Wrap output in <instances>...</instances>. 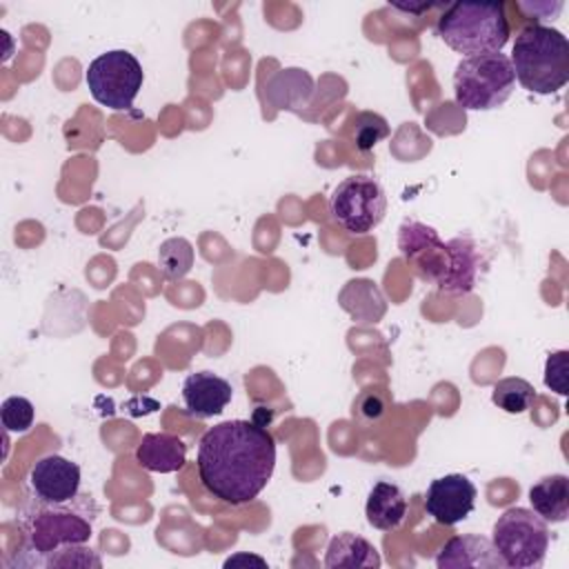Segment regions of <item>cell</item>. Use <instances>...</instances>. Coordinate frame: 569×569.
Instances as JSON below:
<instances>
[{"label": "cell", "instance_id": "1", "mask_svg": "<svg viewBox=\"0 0 569 569\" xmlns=\"http://www.w3.org/2000/svg\"><path fill=\"white\" fill-rule=\"evenodd\" d=\"M202 487L227 505H247L269 485L276 440L253 420H224L209 427L196 456Z\"/></svg>", "mask_w": 569, "mask_h": 569}, {"label": "cell", "instance_id": "2", "mask_svg": "<svg viewBox=\"0 0 569 569\" xmlns=\"http://www.w3.org/2000/svg\"><path fill=\"white\" fill-rule=\"evenodd\" d=\"M509 62L516 80L531 93L549 96L569 82V42L553 27H525L513 40Z\"/></svg>", "mask_w": 569, "mask_h": 569}, {"label": "cell", "instance_id": "3", "mask_svg": "<svg viewBox=\"0 0 569 569\" xmlns=\"http://www.w3.org/2000/svg\"><path fill=\"white\" fill-rule=\"evenodd\" d=\"M436 33L447 47L469 58L502 51L511 27L502 2H453L438 18Z\"/></svg>", "mask_w": 569, "mask_h": 569}, {"label": "cell", "instance_id": "4", "mask_svg": "<svg viewBox=\"0 0 569 569\" xmlns=\"http://www.w3.org/2000/svg\"><path fill=\"white\" fill-rule=\"evenodd\" d=\"M516 76L502 51L462 58L453 71L456 102L467 111H489L505 104L513 91Z\"/></svg>", "mask_w": 569, "mask_h": 569}, {"label": "cell", "instance_id": "5", "mask_svg": "<svg viewBox=\"0 0 569 569\" xmlns=\"http://www.w3.org/2000/svg\"><path fill=\"white\" fill-rule=\"evenodd\" d=\"M549 527L533 511L525 507L507 509L493 525L491 542L505 567L531 569L542 567L549 549Z\"/></svg>", "mask_w": 569, "mask_h": 569}, {"label": "cell", "instance_id": "6", "mask_svg": "<svg viewBox=\"0 0 569 569\" xmlns=\"http://www.w3.org/2000/svg\"><path fill=\"white\" fill-rule=\"evenodd\" d=\"M84 80L96 102L113 111H127L142 89L144 71L133 53L113 49L89 62Z\"/></svg>", "mask_w": 569, "mask_h": 569}, {"label": "cell", "instance_id": "7", "mask_svg": "<svg viewBox=\"0 0 569 569\" xmlns=\"http://www.w3.org/2000/svg\"><path fill=\"white\" fill-rule=\"evenodd\" d=\"M329 211L347 233H369L387 213V193L373 176L353 173L333 189Z\"/></svg>", "mask_w": 569, "mask_h": 569}, {"label": "cell", "instance_id": "8", "mask_svg": "<svg viewBox=\"0 0 569 569\" xmlns=\"http://www.w3.org/2000/svg\"><path fill=\"white\" fill-rule=\"evenodd\" d=\"M22 527L29 549L42 556L67 545H84L93 533L87 516L64 505H49L40 500H36V507L24 513Z\"/></svg>", "mask_w": 569, "mask_h": 569}, {"label": "cell", "instance_id": "9", "mask_svg": "<svg viewBox=\"0 0 569 569\" xmlns=\"http://www.w3.org/2000/svg\"><path fill=\"white\" fill-rule=\"evenodd\" d=\"M398 249L422 280L438 284L440 291L445 289L453 269V251L433 227L405 220L398 229Z\"/></svg>", "mask_w": 569, "mask_h": 569}, {"label": "cell", "instance_id": "10", "mask_svg": "<svg viewBox=\"0 0 569 569\" xmlns=\"http://www.w3.org/2000/svg\"><path fill=\"white\" fill-rule=\"evenodd\" d=\"M478 489L462 473H447L429 482L425 491V511L440 525L453 527L469 518L476 507Z\"/></svg>", "mask_w": 569, "mask_h": 569}, {"label": "cell", "instance_id": "11", "mask_svg": "<svg viewBox=\"0 0 569 569\" xmlns=\"http://www.w3.org/2000/svg\"><path fill=\"white\" fill-rule=\"evenodd\" d=\"M80 480V467L58 453L40 458L29 471L33 498L49 505H67L78 498Z\"/></svg>", "mask_w": 569, "mask_h": 569}, {"label": "cell", "instance_id": "12", "mask_svg": "<svg viewBox=\"0 0 569 569\" xmlns=\"http://www.w3.org/2000/svg\"><path fill=\"white\" fill-rule=\"evenodd\" d=\"M233 387L213 371H196L182 380V400L191 416L211 418L224 411L231 402Z\"/></svg>", "mask_w": 569, "mask_h": 569}, {"label": "cell", "instance_id": "13", "mask_svg": "<svg viewBox=\"0 0 569 569\" xmlns=\"http://www.w3.org/2000/svg\"><path fill=\"white\" fill-rule=\"evenodd\" d=\"M436 567L438 569H465V567L498 569V567H505V562L489 538L478 533H460L449 538L440 547L436 556Z\"/></svg>", "mask_w": 569, "mask_h": 569}, {"label": "cell", "instance_id": "14", "mask_svg": "<svg viewBox=\"0 0 569 569\" xmlns=\"http://www.w3.org/2000/svg\"><path fill=\"white\" fill-rule=\"evenodd\" d=\"M140 467L153 473H173L187 462V445L173 433H144L136 447Z\"/></svg>", "mask_w": 569, "mask_h": 569}, {"label": "cell", "instance_id": "15", "mask_svg": "<svg viewBox=\"0 0 569 569\" xmlns=\"http://www.w3.org/2000/svg\"><path fill=\"white\" fill-rule=\"evenodd\" d=\"M367 522L380 531L398 529L407 518V498L393 482L380 480L371 487L365 505Z\"/></svg>", "mask_w": 569, "mask_h": 569}, {"label": "cell", "instance_id": "16", "mask_svg": "<svg viewBox=\"0 0 569 569\" xmlns=\"http://www.w3.org/2000/svg\"><path fill=\"white\" fill-rule=\"evenodd\" d=\"M382 565V558L378 549L362 536L345 531L331 538L327 553H325V567H365V569H378Z\"/></svg>", "mask_w": 569, "mask_h": 569}, {"label": "cell", "instance_id": "17", "mask_svg": "<svg viewBox=\"0 0 569 569\" xmlns=\"http://www.w3.org/2000/svg\"><path fill=\"white\" fill-rule=\"evenodd\" d=\"M529 502L545 522H565L569 516V478L545 476L529 489Z\"/></svg>", "mask_w": 569, "mask_h": 569}, {"label": "cell", "instance_id": "18", "mask_svg": "<svg viewBox=\"0 0 569 569\" xmlns=\"http://www.w3.org/2000/svg\"><path fill=\"white\" fill-rule=\"evenodd\" d=\"M451 251H453V269H451V278L445 284L442 293L449 296H465L476 287V278H478V267H480V253L478 247L471 238L467 236H458L449 240Z\"/></svg>", "mask_w": 569, "mask_h": 569}, {"label": "cell", "instance_id": "19", "mask_svg": "<svg viewBox=\"0 0 569 569\" xmlns=\"http://www.w3.org/2000/svg\"><path fill=\"white\" fill-rule=\"evenodd\" d=\"M536 400V389L525 378H502L491 389V402L505 413H525Z\"/></svg>", "mask_w": 569, "mask_h": 569}, {"label": "cell", "instance_id": "20", "mask_svg": "<svg viewBox=\"0 0 569 569\" xmlns=\"http://www.w3.org/2000/svg\"><path fill=\"white\" fill-rule=\"evenodd\" d=\"M158 264H160V271L169 280L184 278L193 267V247H191V242L184 240V238L164 240L160 244V251H158Z\"/></svg>", "mask_w": 569, "mask_h": 569}, {"label": "cell", "instance_id": "21", "mask_svg": "<svg viewBox=\"0 0 569 569\" xmlns=\"http://www.w3.org/2000/svg\"><path fill=\"white\" fill-rule=\"evenodd\" d=\"M353 138H356V147L360 151H369L373 149L380 140H385L389 136V124L382 116L371 113V111H362L353 118Z\"/></svg>", "mask_w": 569, "mask_h": 569}, {"label": "cell", "instance_id": "22", "mask_svg": "<svg viewBox=\"0 0 569 569\" xmlns=\"http://www.w3.org/2000/svg\"><path fill=\"white\" fill-rule=\"evenodd\" d=\"M33 416H36V409H33L31 400L24 396H9L0 407L2 427L11 433L29 431L33 425Z\"/></svg>", "mask_w": 569, "mask_h": 569}, {"label": "cell", "instance_id": "23", "mask_svg": "<svg viewBox=\"0 0 569 569\" xmlns=\"http://www.w3.org/2000/svg\"><path fill=\"white\" fill-rule=\"evenodd\" d=\"M47 567H102V560L98 558V553L84 545H67L60 547L51 553H47L44 560Z\"/></svg>", "mask_w": 569, "mask_h": 569}, {"label": "cell", "instance_id": "24", "mask_svg": "<svg viewBox=\"0 0 569 569\" xmlns=\"http://www.w3.org/2000/svg\"><path fill=\"white\" fill-rule=\"evenodd\" d=\"M567 360H569L567 351H556V353H549L545 362V385L560 396L567 393Z\"/></svg>", "mask_w": 569, "mask_h": 569}, {"label": "cell", "instance_id": "25", "mask_svg": "<svg viewBox=\"0 0 569 569\" xmlns=\"http://www.w3.org/2000/svg\"><path fill=\"white\" fill-rule=\"evenodd\" d=\"M258 565V567H267V560L260 556H249V553H236L231 558L224 560V567H238V565Z\"/></svg>", "mask_w": 569, "mask_h": 569}, {"label": "cell", "instance_id": "26", "mask_svg": "<svg viewBox=\"0 0 569 569\" xmlns=\"http://www.w3.org/2000/svg\"><path fill=\"white\" fill-rule=\"evenodd\" d=\"M396 7L402 9V11H409V13H420V11H429L431 7H436V2H427V4L425 2L422 4H411L409 2V4H396Z\"/></svg>", "mask_w": 569, "mask_h": 569}]
</instances>
